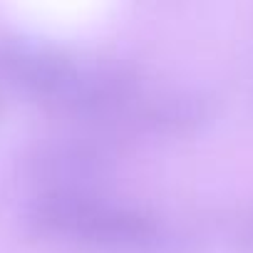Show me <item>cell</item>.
<instances>
[{"instance_id":"cell-1","label":"cell","mask_w":253,"mask_h":253,"mask_svg":"<svg viewBox=\"0 0 253 253\" xmlns=\"http://www.w3.org/2000/svg\"><path fill=\"white\" fill-rule=\"evenodd\" d=\"M38 233L117 253H194L189 236L167 231L134 206L107 201L97 191H42L30 209Z\"/></svg>"},{"instance_id":"cell-2","label":"cell","mask_w":253,"mask_h":253,"mask_svg":"<svg viewBox=\"0 0 253 253\" xmlns=\"http://www.w3.org/2000/svg\"><path fill=\"white\" fill-rule=\"evenodd\" d=\"M109 169L112 152L84 137L47 139L25 157V174L45 191H94Z\"/></svg>"},{"instance_id":"cell-3","label":"cell","mask_w":253,"mask_h":253,"mask_svg":"<svg viewBox=\"0 0 253 253\" xmlns=\"http://www.w3.org/2000/svg\"><path fill=\"white\" fill-rule=\"evenodd\" d=\"M75 70L77 65L50 45L23 38L0 40V84L33 99L57 107Z\"/></svg>"},{"instance_id":"cell-4","label":"cell","mask_w":253,"mask_h":253,"mask_svg":"<svg viewBox=\"0 0 253 253\" xmlns=\"http://www.w3.org/2000/svg\"><path fill=\"white\" fill-rule=\"evenodd\" d=\"M137 94V75L122 65H92L75 70V77L62 94V109L80 117H109L124 109Z\"/></svg>"},{"instance_id":"cell-5","label":"cell","mask_w":253,"mask_h":253,"mask_svg":"<svg viewBox=\"0 0 253 253\" xmlns=\"http://www.w3.org/2000/svg\"><path fill=\"white\" fill-rule=\"evenodd\" d=\"M144 122L162 134H191L213 117V99L196 89H174L149 102Z\"/></svg>"}]
</instances>
